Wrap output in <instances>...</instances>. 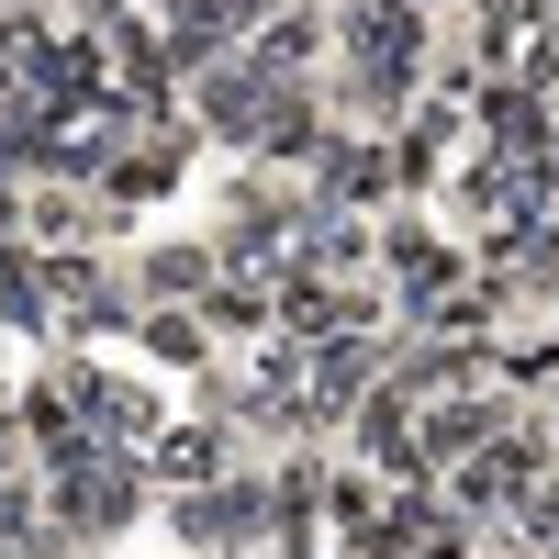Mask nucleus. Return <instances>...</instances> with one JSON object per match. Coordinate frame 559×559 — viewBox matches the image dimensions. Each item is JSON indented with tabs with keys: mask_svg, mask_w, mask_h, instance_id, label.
Instances as JSON below:
<instances>
[{
	"mask_svg": "<svg viewBox=\"0 0 559 559\" xmlns=\"http://www.w3.org/2000/svg\"><path fill=\"white\" fill-rule=\"evenodd\" d=\"M157 515H168V537L191 548V559H236V548H258L269 559V471H224V481H191V492H157Z\"/></svg>",
	"mask_w": 559,
	"mask_h": 559,
	"instance_id": "nucleus-1",
	"label": "nucleus"
},
{
	"mask_svg": "<svg viewBox=\"0 0 559 559\" xmlns=\"http://www.w3.org/2000/svg\"><path fill=\"white\" fill-rule=\"evenodd\" d=\"M481 258H471V236H448V224H426V213H381V280H392V324H414L437 292H459Z\"/></svg>",
	"mask_w": 559,
	"mask_h": 559,
	"instance_id": "nucleus-2",
	"label": "nucleus"
},
{
	"mask_svg": "<svg viewBox=\"0 0 559 559\" xmlns=\"http://www.w3.org/2000/svg\"><path fill=\"white\" fill-rule=\"evenodd\" d=\"M313 202H347V213H392V134H369V123H336L313 146Z\"/></svg>",
	"mask_w": 559,
	"mask_h": 559,
	"instance_id": "nucleus-3",
	"label": "nucleus"
},
{
	"mask_svg": "<svg viewBox=\"0 0 559 559\" xmlns=\"http://www.w3.org/2000/svg\"><path fill=\"white\" fill-rule=\"evenodd\" d=\"M236 459H247V437L236 426H224V414H168V426L146 437V471H157V492H191V481H224V471H236Z\"/></svg>",
	"mask_w": 559,
	"mask_h": 559,
	"instance_id": "nucleus-4",
	"label": "nucleus"
},
{
	"mask_svg": "<svg viewBox=\"0 0 559 559\" xmlns=\"http://www.w3.org/2000/svg\"><path fill=\"white\" fill-rule=\"evenodd\" d=\"M258 112H269V79H258V57L236 45V57H213V68H191V123L213 134V146H258Z\"/></svg>",
	"mask_w": 559,
	"mask_h": 559,
	"instance_id": "nucleus-5",
	"label": "nucleus"
},
{
	"mask_svg": "<svg viewBox=\"0 0 559 559\" xmlns=\"http://www.w3.org/2000/svg\"><path fill=\"white\" fill-rule=\"evenodd\" d=\"M213 236H157V247H134V302H202L213 292Z\"/></svg>",
	"mask_w": 559,
	"mask_h": 559,
	"instance_id": "nucleus-6",
	"label": "nucleus"
},
{
	"mask_svg": "<svg viewBox=\"0 0 559 559\" xmlns=\"http://www.w3.org/2000/svg\"><path fill=\"white\" fill-rule=\"evenodd\" d=\"M134 347H146L157 369H213L224 358V336H213L202 302H146V313H134Z\"/></svg>",
	"mask_w": 559,
	"mask_h": 559,
	"instance_id": "nucleus-7",
	"label": "nucleus"
},
{
	"mask_svg": "<svg viewBox=\"0 0 559 559\" xmlns=\"http://www.w3.org/2000/svg\"><path fill=\"white\" fill-rule=\"evenodd\" d=\"M515 68H526V79H537V90H548V102H559V23H548V34H526V45H515Z\"/></svg>",
	"mask_w": 559,
	"mask_h": 559,
	"instance_id": "nucleus-8",
	"label": "nucleus"
},
{
	"mask_svg": "<svg viewBox=\"0 0 559 559\" xmlns=\"http://www.w3.org/2000/svg\"><path fill=\"white\" fill-rule=\"evenodd\" d=\"M236 559H258V548H236Z\"/></svg>",
	"mask_w": 559,
	"mask_h": 559,
	"instance_id": "nucleus-9",
	"label": "nucleus"
}]
</instances>
